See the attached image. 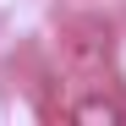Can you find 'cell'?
Returning a JSON list of instances; mask_svg holds the SVG:
<instances>
[{"mask_svg": "<svg viewBox=\"0 0 126 126\" xmlns=\"http://www.w3.org/2000/svg\"><path fill=\"white\" fill-rule=\"evenodd\" d=\"M71 121H77V126H126V104H121L115 93L93 88V93L71 99Z\"/></svg>", "mask_w": 126, "mask_h": 126, "instance_id": "cell-1", "label": "cell"}, {"mask_svg": "<svg viewBox=\"0 0 126 126\" xmlns=\"http://www.w3.org/2000/svg\"><path fill=\"white\" fill-rule=\"evenodd\" d=\"M66 60H71L88 82H99L104 66H110V44H104L99 33H71V38H66Z\"/></svg>", "mask_w": 126, "mask_h": 126, "instance_id": "cell-2", "label": "cell"}]
</instances>
